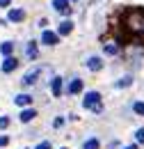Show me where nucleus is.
Listing matches in <instances>:
<instances>
[{"label": "nucleus", "instance_id": "1", "mask_svg": "<svg viewBox=\"0 0 144 149\" xmlns=\"http://www.w3.org/2000/svg\"><path fill=\"white\" fill-rule=\"evenodd\" d=\"M124 28L130 35H144V9H128L124 14Z\"/></svg>", "mask_w": 144, "mask_h": 149}, {"label": "nucleus", "instance_id": "2", "mask_svg": "<svg viewBox=\"0 0 144 149\" xmlns=\"http://www.w3.org/2000/svg\"><path fill=\"white\" fill-rule=\"evenodd\" d=\"M85 108L91 112H101L103 110V103H101V94L98 92H87V96H85Z\"/></svg>", "mask_w": 144, "mask_h": 149}, {"label": "nucleus", "instance_id": "3", "mask_svg": "<svg viewBox=\"0 0 144 149\" xmlns=\"http://www.w3.org/2000/svg\"><path fill=\"white\" fill-rule=\"evenodd\" d=\"M39 76H41V69H39V67H35V69H30L28 74L23 76V83H25V85H35Z\"/></svg>", "mask_w": 144, "mask_h": 149}, {"label": "nucleus", "instance_id": "4", "mask_svg": "<svg viewBox=\"0 0 144 149\" xmlns=\"http://www.w3.org/2000/svg\"><path fill=\"white\" fill-rule=\"evenodd\" d=\"M53 9L60 12V14H69L71 12V5H69V0H53Z\"/></svg>", "mask_w": 144, "mask_h": 149}, {"label": "nucleus", "instance_id": "5", "mask_svg": "<svg viewBox=\"0 0 144 149\" xmlns=\"http://www.w3.org/2000/svg\"><path fill=\"white\" fill-rule=\"evenodd\" d=\"M41 41H44L46 46H55V44L60 41V35H55V32H44V35H41Z\"/></svg>", "mask_w": 144, "mask_h": 149}, {"label": "nucleus", "instance_id": "6", "mask_svg": "<svg viewBox=\"0 0 144 149\" xmlns=\"http://www.w3.org/2000/svg\"><path fill=\"white\" fill-rule=\"evenodd\" d=\"M16 67H18V60H16V57H7V60L2 62V71H5V74H9V71H14Z\"/></svg>", "mask_w": 144, "mask_h": 149}, {"label": "nucleus", "instance_id": "7", "mask_svg": "<svg viewBox=\"0 0 144 149\" xmlns=\"http://www.w3.org/2000/svg\"><path fill=\"white\" fill-rule=\"evenodd\" d=\"M18 117H21V122H32V119L37 117V110H35V108H25Z\"/></svg>", "mask_w": 144, "mask_h": 149}, {"label": "nucleus", "instance_id": "8", "mask_svg": "<svg viewBox=\"0 0 144 149\" xmlns=\"http://www.w3.org/2000/svg\"><path fill=\"white\" fill-rule=\"evenodd\" d=\"M25 53H28V60H37V41H28V46H25Z\"/></svg>", "mask_w": 144, "mask_h": 149}, {"label": "nucleus", "instance_id": "9", "mask_svg": "<svg viewBox=\"0 0 144 149\" xmlns=\"http://www.w3.org/2000/svg\"><path fill=\"white\" fill-rule=\"evenodd\" d=\"M78 92H82V80L80 78H73L71 85H69V94H78Z\"/></svg>", "mask_w": 144, "mask_h": 149}, {"label": "nucleus", "instance_id": "10", "mask_svg": "<svg viewBox=\"0 0 144 149\" xmlns=\"http://www.w3.org/2000/svg\"><path fill=\"white\" fill-rule=\"evenodd\" d=\"M25 19V12L23 9H9V21H14V23H18V21Z\"/></svg>", "mask_w": 144, "mask_h": 149}, {"label": "nucleus", "instance_id": "11", "mask_svg": "<svg viewBox=\"0 0 144 149\" xmlns=\"http://www.w3.org/2000/svg\"><path fill=\"white\" fill-rule=\"evenodd\" d=\"M101 67H103V62H101L98 57H89V60H87V69H91V71H98Z\"/></svg>", "mask_w": 144, "mask_h": 149}, {"label": "nucleus", "instance_id": "12", "mask_svg": "<svg viewBox=\"0 0 144 149\" xmlns=\"http://www.w3.org/2000/svg\"><path fill=\"white\" fill-rule=\"evenodd\" d=\"M14 103H16V106H30V103H32V96L21 94V96H16V99H14Z\"/></svg>", "mask_w": 144, "mask_h": 149}, {"label": "nucleus", "instance_id": "13", "mask_svg": "<svg viewBox=\"0 0 144 149\" xmlns=\"http://www.w3.org/2000/svg\"><path fill=\"white\" fill-rule=\"evenodd\" d=\"M71 30H73V23L71 21H64V23L60 25V32H57V35H71Z\"/></svg>", "mask_w": 144, "mask_h": 149}, {"label": "nucleus", "instance_id": "14", "mask_svg": "<svg viewBox=\"0 0 144 149\" xmlns=\"http://www.w3.org/2000/svg\"><path fill=\"white\" fill-rule=\"evenodd\" d=\"M53 94L55 96L62 94V78H53Z\"/></svg>", "mask_w": 144, "mask_h": 149}, {"label": "nucleus", "instance_id": "15", "mask_svg": "<svg viewBox=\"0 0 144 149\" xmlns=\"http://www.w3.org/2000/svg\"><path fill=\"white\" fill-rule=\"evenodd\" d=\"M130 83H133V76H124V78H121V80H117L114 85H117V87H128Z\"/></svg>", "mask_w": 144, "mask_h": 149}, {"label": "nucleus", "instance_id": "16", "mask_svg": "<svg viewBox=\"0 0 144 149\" xmlns=\"http://www.w3.org/2000/svg\"><path fill=\"white\" fill-rule=\"evenodd\" d=\"M12 48H14V46H12L9 41H2V46H0V51H2V55H9V53H12Z\"/></svg>", "mask_w": 144, "mask_h": 149}, {"label": "nucleus", "instance_id": "17", "mask_svg": "<svg viewBox=\"0 0 144 149\" xmlns=\"http://www.w3.org/2000/svg\"><path fill=\"white\" fill-rule=\"evenodd\" d=\"M133 110L144 117V103H142V101H135V103H133Z\"/></svg>", "mask_w": 144, "mask_h": 149}, {"label": "nucleus", "instance_id": "18", "mask_svg": "<svg viewBox=\"0 0 144 149\" xmlns=\"http://www.w3.org/2000/svg\"><path fill=\"white\" fill-rule=\"evenodd\" d=\"M82 149H98V140H96V138H91V140H87V142H85V147Z\"/></svg>", "mask_w": 144, "mask_h": 149}, {"label": "nucleus", "instance_id": "19", "mask_svg": "<svg viewBox=\"0 0 144 149\" xmlns=\"http://www.w3.org/2000/svg\"><path fill=\"white\" fill-rule=\"evenodd\" d=\"M105 53H108V55L117 53V44H105Z\"/></svg>", "mask_w": 144, "mask_h": 149}, {"label": "nucleus", "instance_id": "20", "mask_svg": "<svg viewBox=\"0 0 144 149\" xmlns=\"http://www.w3.org/2000/svg\"><path fill=\"white\" fill-rule=\"evenodd\" d=\"M7 126H9V117H0V129L5 131Z\"/></svg>", "mask_w": 144, "mask_h": 149}, {"label": "nucleus", "instance_id": "21", "mask_svg": "<svg viewBox=\"0 0 144 149\" xmlns=\"http://www.w3.org/2000/svg\"><path fill=\"white\" fill-rule=\"evenodd\" d=\"M135 138H137V142H144V129H137Z\"/></svg>", "mask_w": 144, "mask_h": 149}, {"label": "nucleus", "instance_id": "22", "mask_svg": "<svg viewBox=\"0 0 144 149\" xmlns=\"http://www.w3.org/2000/svg\"><path fill=\"white\" fill-rule=\"evenodd\" d=\"M37 149H51V142H39Z\"/></svg>", "mask_w": 144, "mask_h": 149}, {"label": "nucleus", "instance_id": "23", "mask_svg": "<svg viewBox=\"0 0 144 149\" xmlns=\"http://www.w3.org/2000/svg\"><path fill=\"white\" fill-rule=\"evenodd\" d=\"M7 142H9V138H7V135H0V147H5Z\"/></svg>", "mask_w": 144, "mask_h": 149}, {"label": "nucleus", "instance_id": "24", "mask_svg": "<svg viewBox=\"0 0 144 149\" xmlns=\"http://www.w3.org/2000/svg\"><path fill=\"white\" fill-rule=\"evenodd\" d=\"M9 2H12V0H0V7H7Z\"/></svg>", "mask_w": 144, "mask_h": 149}, {"label": "nucleus", "instance_id": "25", "mask_svg": "<svg viewBox=\"0 0 144 149\" xmlns=\"http://www.w3.org/2000/svg\"><path fill=\"white\" fill-rule=\"evenodd\" d=\"M124 149H137V145H128V147H124Z\"/></svg>", "mask_w": 144, "mask_h": 149}, {"label": "nucleus", "instance_id": "26", "mask_svg": "<svg viewBox=\"0 0 144 149\" xmlns=\"http://www.w3.org/2000/svg\"><path fill=\"white\" fill-rule=\"evenodd\" d=\"M62 149H66V147H62Z\"/></svg>", "mask_w": 144, "mask_h": 149}]
</instances>
